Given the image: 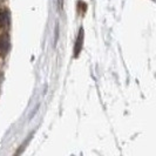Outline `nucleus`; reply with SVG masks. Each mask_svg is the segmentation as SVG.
Instances as JSON below:
<instances>
[{
    "label": "nucleus",
    "instance_id": "obj_2",
    "mask_svg": "<svg viewBox=\"0 0 156 156\" xmlns=\"http://www.w3.org/2000/svg\"><path fill=\"white\" fill-rule=\"evenodd\" d=\"M82 44H83V30L81 28L80 32H79L78 39H76V42H75V48H74V56H78L79 53L81 52L82 49Z\"/></svg>",
    "mask_w": 156,
    "mask_h": 156
},
{
    "label": "nucleus",
    "instance_id": "obj_3",
    "mask_svg": "<svg viewBox=\"0 0 156 156\" xmlns=\"http://www.w3.org/2000/svg\"><path fill=\"white\" fill-rule=\"evenodd\" d=\"M9 14L6 8H0V28H4L8 23Z\"/></svg>",
    "mask_w": 156,
    "mask_h": 156
},
{
    "label": "nucleus",
    "instance_id": "obj_1",
    "mask_svg": "<svg viewBox=\"0 0 156 156\" xmlns=\"http://www.w3.org/2000/svg\"><path fill=\"white\" fill-rule=\"evenodd\" d=\"M9 49V38L7 34L0 35V56H5Z\"/></svg>",
    "mask_w": 156,
    "mask_h": 156
}]
</instances>
